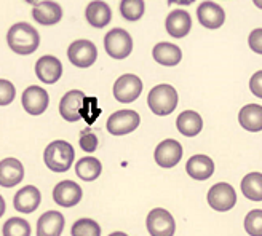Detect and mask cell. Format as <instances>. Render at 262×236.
I'll list each match as a JSON object with an SVG mask.
<instances>
[{
	"label": "cell",
	"instance_id": "cell-1",
	"mask_svg": "<svg viewBox=\"0 0 262 236\" xmlns=\"http://www.w3.org/2000/svg\"><path fill=\"white\" fill-rule=\"evenodd\" d=\"M7 42L16 55H32L40 45V35L29 22H16L10 28Z\"/></svg>",
	"mask_w": 262,
	"mask_h": 236
},
{
	"label": "cell",
	"instance_id": "cell-2",
	"mask_svg": "<svg viewBox=\"0 0 262 236\" xmlns=\"http://www.w3.org/2000/svg\"><path fill=\"white\" fill-rule=\"evenodd\" d=\"M75 158V150L69 142L66 140H53L45 149L43 160L48 169L53 173H66L69 171Z\"/></svg>",
	"mask_w": 262,
	"mask_h": 236
},
{
	"label": "cell",
	"instance_id": "cell-3",
	"mask_svg": "<svg viewBox=\"0 0 262 236\" xmlns=\"http://www.w3.org/2000/svg\"><path fill=\"white\" fill-rule=\"evenodd\" d=\"M178 91L171 85H157L150 89L147 96L149 109L155 115H169L178 107Z\"/></svg>",
	"mask_w": 262,
	"mask_h": 236
},
{
	"label": "cell",
	"instance_id": "cell-4",
	"mask_svg": "<svg viewBox=\"0 0 262 236\" xmlns=\"http://www.w3.org/2000/svg\"><path fill=\"white\" fill-rule=\"evenodd\" d=\"M104 48H106V53L111 58L125 59L133 51V38L125 29L115 28L104 37Z\"/></svg>",
	"mask_w": 262,
	"mask_h": 236
},
{
	"label": "cell",
	"instance_id": "cell-5",
	"mask_svg": "<svg viewBox=\"0 0 262 236\" xmlns=\"http://www.w3.org/2000/svg\"><path fill=\"white\" fill-rule=\"evenodd\" d=\"M146 225L150 236H173L176 231V222L171 213L162 207H155L147 214Z\"/></svg>",
	"mask_w": 262,
	"mask_h": 236
},
{
	"label": "cell",
	"instance_id": "cell-6",
	"mask_svg": "<svg viewBox=\"0 0 262 236\" xmlns=\"http://www.w3.org/2000/svg\"><path fill=\"white\" fill-rule=\"evenodd\" d=\"M208 204L217 213H226L237 204V193L233 187L226 182H219L208 192Z\"/></svg>",
	"mask_w": 262,
	"mask_h": 236
},
{
	"label": "cell",
	"instance_id": "cell-7",
	"mask_svg": "<svg viewBox=\"0 0 262 236\" xmlns=\"http://www.w3.org/2000/svg\"><path fill=\"white\" fill-rule=\"evenodd\" d=\"M142 93V82L135 74H125L117 78L114 85V96L122 104H129L136 101Z\"/></svg>",
	"mask_w": 262,
	"mask_h": 236
},
{
	"label": "cell",
	"instance_id": "cell-8",
	"mask_svg": "<svg viewBox=\"0 0 262 236\" xmlns=\"http://www.w3.org/2000/svg\"><path fill=\"white\" fill-rule=\"evenodd\" d=\"M141 116L135 110H119L109 116L107 120V131L114 136H125L133 133L139 126Z\"/></svg>",
	"mask_w": 262,
	"mask_h": 236
},
{
	"label": "cell",
	"instance_id": "cell-9",
	"mask_svg": "<svg viewBox=\"0 0 262 236\" xmlns=\"http://www.w3.org/2000/svg\"><path fill=\"white\" fill-rule=\"evenodd\" d=\"M68 58L75 67L86 69L90 65H93L98 58L96 45L90 40H75L68 50Z\"/></svg>",
	"mask_w": 262,
	"mask_h": 236
},
{
	"label": "cell",
	"instance_id": "cell-10",
	"mask_svg": "<svg viewBox=\"0 0 262 236\" xmlns=\"http://www.w3.org/2000/svg\"><path fill=\"white\" fill-rule=\"evenodd\" d=\"M85 93L78 89H72L66 93L59 102V113L66 122H78L82 118V109L85 102Z\"/></svg>",
	"mask_w": 262,
	"mask_h": 236
},
{
	"label": "cell",
	"instance_id": "cell-11",
	"mask_svg": "<svg viewBox=\"0 0 262 236\" xmlns=\"http://www.w3.org/2000/svg\"><path fill=\"white\" fill-rule=\"evenodd\" d=\"M155 163L160 168L169 169L176 166L182 158V146L174 139L162 140L155 149Z\"/></svg>",
	"mask_w": 262,
	"mask_h": 236
},
{
	"label": "cell",
	"instance_id": "cell-12",
	"mask_svg": "<svg viewBox=\"0 0 262 236\" xmlns=\"http://www.w3.org/2000/svg\"><path fill=\"white\" fill-rule=\"evenodd\" d=\"M21 102H23V107L26 109L28 113L42 115L48 109L50 98H48V93L43 88L34 85V86H29V88L24 89Z\"/></svg>",
	"mask_w": 262,
	"mask_h": 236
},
{
	"label": "cell",
	"instance_id": "cell-13",
	"mask_svg": "<svg viewBox=\"0 0 262 236\" xmlns=\"http://www.w3.org/2000/svg\"><path fill=\"white\" fill-rule=\"evenodd\" d=\"M35 75L38 77V80L42 83L53 85L62 75V64L55 56H50V55L42 56L35 62Z\"/></svg>",
	"mask_w": 262,
	"mask_h": 236
},
{
	"label": "cell",
	"instance_id": "cell-14",
	"mask_svg": "<svg viewBox=\"0 0 262 236\" xmlns=\"http://www.w3.org/2000/svg\"><path fill=\"white\" fill-rule=\"evenodd\" d=\"M82 195L83 192L80 185H77L74 180H62L53 190V200L62 207H72L80 203Z\"/></svg>",
	"mask_w": 262,
	"mask_h": 236
},
{
	"label": "cell",
	"instance_id": "cell-15",
	"mask_svg": "<svg viewBox=\"0 0 262 236\" xmlns=\"http://www.w3.org/2000/svg\"><path fill=\"white\" fill-rule=\"evenodd\" d=\"M196 18L206 29H219L226 21V13L214 2H203L196 8Z\"/></svg>",
	"mask_w": 262,
	"mask_h": 236
},
{
	"label": "cell",
	"instance_id": "cell-16",
	"mask_svg": "<svg viewBox=\"0 0 262 236\" xmlns=\"http://www.w3.org/2000/svg\"><path fill=\"white\" fill-rule=\"evenodd\" d=\"M40 201H42V195L38 192V188L34 185H26L15 195V198H13V206H15L18 213L31 214L38 207Z\"/></svg>",
	"mask_w": 262,
	"mask_h": 236
},
{
	"label": "cell",
	"instance_id": "cell-17",
	"mask_svg": "<svg viewBox=\"0 0 262 236\" xmlns=\"http://www.w3.org/2000/svg\"><path fill=\"white\" fill-rule=\"evenodd\" d=\"M166 32L174 37L182 38L186 37L192 29V18L186 10H173L166 16Z\"/></svg>",
	"mask_w": 262,
	"mask_h": 236
},
{
	"label": "cell",
	"instance_id": "cell-18",
	"mask_svg": "<svg viewBox=\"0 0 262 236\" xmlns=\"http://www.w3.org/2000/svg\"><path fill=\"white\" fill-rule=\"evenodd\" d=\"M24 179V168L16 158H5L0 161V185L10 188Z\"/></svg>",
	"mask_w": 262,
	"mask_h": 236
},
{
	"label": "cell",
	"instance_id": "cell-19",
	"mask_svg": "<svg viewBox=\"0 0 262 236\" xmlns=\"http://www.w3.org/2000/svg\"><path fill=\"white\" fill-rule=\"evenodd\" d=\"M32 16L38 24L53 26V24H58L62 19V8L56 2L45 0V2L37 4L32 8Z\"/></svg>",
	"mask_w": 262,
	"mask_h": 236
},
{
	"label": "cell",
	"instance_id": "cell-20",
	"mask_svg": "<svg viewBox=\"0 0 262 236\" xmlns=\"http://www.w3.org/2000/svg\"><path fill=\"white\" fill-rule=\"evenodd\" d=\"M64 224V216L61 213L47 211L37 222V236H61Z\"/></svg>",
	"mask_w": 262,
	"mask_h": 236
},
{
	"label": "cell",
	"instance_id": "cell-21",
	"mask_svg": "<svg viewBox=\"0 0 262 236\" xmlns=\"http://www.w3.org/2000/svg\"><path fill=\"white\" fill-rule=\"evenodd\" d=\"M186 171L195 180H206L214 174V163L206 155H193L187 160Z\"/></svg>",
	"mask_w": 262,
	"mask_h": 236
},
{
	"label": "cell",
	"instance_id": "cell-22",
	"mask_svg": "<svg viewBox=\"0 0 262 236\" xmlns=\"http://www.w3.org/2000/svg\"><path fill=\"white\" fill-rule=\"evenodd\" d=\"M85 16H86V21L93 26V28L102 29L111 22L112 11H111V7L106 2H102V0H95V2H91L86 7Z\"/></svg>",
	"mask_w": 262,
	"mask_h": 236
},
{
	"label": "cell",
	"instance_id": "cell-23",
	"mask_svg": "<svg viewBox=\"0 0 262 236\" xmlns=\"http://www.w3.org/2000/svg\"><path fill=\"white\" fill-rule=\"evenodd\" d=\"M152 56L159 64L166 65V67H173V65L181 62L182 51L178 45H173L169 42H160L159 45L154 46Z\"/></svg>",
	"mask_w": 262,
	"mask_h": 236
},
{
	"label": "cell",
	"instance_id": "cell-24",
	"mask_svg": "<svg viewBox=\"0 0 262 236\" xmlns=\"http://www.w3.org/2000/svg\"><path fill=\"white\" fill-rule=\"evenodd\" d=\"M238 122L242 128L250 133H259L262 131V106L259 104H248L238 113Z\"/></svg>",
	"mask_w": 262,
	"mask_h": 236
},
{
	"label": "cell",
	"instance_id": "cell-25",
	"mask_svg": "<svg viewBox=\"0 0 262 236\" xmlns=\"http://www.w3.org/2000/svg\"><path fill=\"white\" fill-rule=\"evenodd\" d=\"M176 128L182 136L193 137L202 131L203 120L195 110H184L176 120Z\"/></svg>",
	"mask_w": 262,
	"mask_h": 236
},
{
	"label": "cell",
	"instance_id": "cell-26",
	"mask_svg": "<svg viewBox=\"0 0 262 236\" xmlns=\"http://www.w3.org/2000/svg\"><path fill=\"white\" fill-rule=\"evenodd\" d=\"M102 173V164L99 160L93 156H85V158L78 160L75 164V174L85 182L96 180Z\"/></svg>",
	"mask_w": 262,
	"mask_h": 236
},
{
	"label": "cell",
	"instance_id": "cell-27",
	"mask_svg": "<svg viewBox=\"0 0 262 236\" xmlns=\"http://www.w3.org/2000/svg\"><path fill=\"white\" fill-rule=\"evenodd\" d=\"M242 192L248 200L262 201V174L250 173L242 180Z\"/></svg>",
	"mask_w": 262,
	"mask_h": 236
},
{
	"label": "cell",
	"instance_id": "cell-28",
	"mask_svg": "<svg viewBox=\"0 0 262 236\" xmlns=\"http://www.w3.org/2000/svg\"><path fill=\"white\" fill-rule=\"evenodd\" d=\"M144 11H146L144 0H122L120 2V13L126 21L141 19Z\"/></svg>",
	"mask_w": 262,
	"mask_h": 236
},
{
	"label": "cell",
	"instance_id": "cell-29",
	"mask_svg": "<svg viewBox=\"0 0 262 236\" xmlns=\"http://www.w3.org/2000/svg\"><path fill=\"white\" fill-rule=\"evenodd\" d=\"M4 236H31V225L21 217H11L4 225Z\"/></svg>",
	"mask_w": 262,
	"mask_h": 236
},
{
	"label": "cell",
	"instance_id": "cell-30",
	"mask_svg": "<svg viewBox=\"0 0 262 236\" xmlns=\"http://www.w3.org/2000/svg\"><path fill=\"white\" fill-rule=\"evenodd\" d=\"M72 236H101V227L91 219H80L72 225Z\"/></svg>",
	"mask_w": 262,
	"mask_h": 236
},
{
	"label": "cell",
	"instance_id": "cell-31",
	"mask_svg": "<svg viewBox=\"0 0 262 236\" xmlns=\"http://www.w3.org/2000/svg\"><path fill=\"white\" fill-rule=\"evenodd\" d=\"M245 230L250 236H262V209H253L246 214Z\"/></svg>",
	"mask_w": 262,
	"mask_h": 236
},
{
	"label": "cell",
	"instance_id": "cell-32",
	"mask_svg": "<svg viewBox=\"0 0 262 236\" xmlns=\"http://www.w3.org/2000/svg\"><path fill=\"white\" fill-rule=\"evenodd\" d=\"M15 96L16 89L13 86V83L0 78V106H8V104L15 101Z\"/></svg>",
	"mask_w": 262,
	"mask_h": 236
},
{
	"label": "cell",
	"instance_id": "cell-33",
	"mask_svg": "<svg viewBox=\"0 0 262 236\" xmlns=\"http://www.w3.org/2000/svg\"><path fill=\"white\" fill-rule=\"evenodd\" d=\"M78 142H80L82 150H85L88 153L95 152L98 149V137H96V134L90 128L82 131V133H80V140H78Z\"/></svg>",
	"mask_w": 262,
	"mask_h": 236
},
{
	"label": "cell",
	"instance_id": "cell-34",
	"mask_svg": "<svg viewBox=\"0 0 262 236\" xmlns=\"http://www.w3.org/2000/svg\"><path fill=\"white\" fill-rule=\"evenodd\" d=\"M248 45L257 55H262V29H254L248 37Z\"/></svg>",
	"mask_w": 262,
	"mask_h": 236
},
{
	"label": "cell",
	"instance_id": "cell-35",
	"mask_svg": "<svg viewBox=\"0 0 262 236\" xmlns=\"http://www.w3.org/2000/svg\"><path fill=\"white\" fill-rule=\"evenodd\" d=\"M250 89L256 98L262 99V70L256 72L250 80Z\"/></svg>",
	"mask_w": 262,
	"mask_h": 236
},
{
	"label": "cell",
	"instance_id": "cell-36",
	"mask_svg": "<svg viewBox=\"0 0 262 236\" xmlns=\"http://www.w3.org/2000/svg\"><path fill=\"white\" fill-rule=\"evenodd\" d=\"M195 0H168V5H182V7H187V5H192Z\"/></svg>",
	"mask_w": 262,
	"mask_h": 236
},
{
	"label": "cell",
	"instance_id": "cell-37",
	"mask_svg": "<svg viewBox=\"0 0 262 236\" xmlns=\"http://www.w3.org/2000/svg\"><path fill=\"white\" fill-rule=\"evenodd\" d=\"M4 214H5V200H4V196L0 195V217Z\"/></svg>",
	"mask_w": 262,
	"mask_h": 236
},
{
	"label": "cell",
	"instance_id": "cell-38",
	"mask_svg": "<svg viewBox=\"0 0 262 236\" xmlns=\"http://www.w3.org/2000/svg\"><path fill=\"white\" fill-rule=\"evenodd\" d=\"M109 236H128L126 233H122V231H115V233H111Z\"/></svg>",
	"mask_w": 262,
	"mask_h": 236
},
{
	"label": "cell",
	"instance_id": "cell-39",
	"mask_svg": "<svg viewBox=\"0 0 262 236\" xmlns=\"http://www.w3.org/2000/svg\"><path fill=\"white\" fill-rule=\"evenodd\" d=\"M253 2H254V5H256L257 8L262 10V0H253Z\"/></svg>",
	"mask_w": 262,
	"mask_h": 236
},
{
	"label": "cell",
	"instance_id": "cell-40",
	"mask_svg": "<svg viewBox=\"0 0 262 236\" xmlns=\"http://www.w3.org/2000/svg\"><path fill=\"white\" fill-rule=\"evenodd\" d=\"M26 2H28V4H32V5H37L38 0H26Z\"/></svg>",
	"mask_w": 262,
	"mask_h": 236
}]
</instances>
